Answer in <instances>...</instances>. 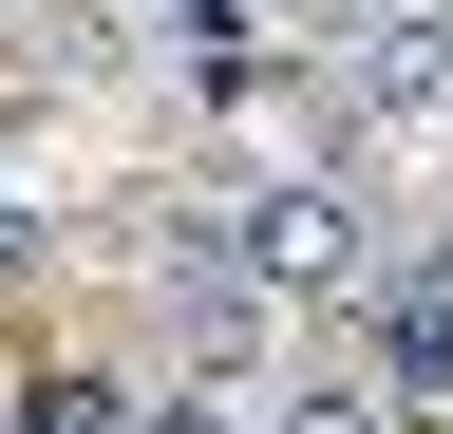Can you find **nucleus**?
<instances>
[{
  "label": "nucleus",
  "instance_id": "1",
  "mask_svg": "<svg viewBox=\"0 0 453 434\" xmlns=\"http://www.w3.org/2000/svg\"><path fill=\"white\" fill-rule=\"evenodd\" d=\"M208 227H226V264H246L283 321H359V284H378V227H359L340 171H246Z\"/></svg>",
  "mask_w": 453,
  "mask_h": 434
},
{
  "label": "nucleus",
  "instance_id": "3",
  "mask_svg": "<svg viewBox=\"0 0 453 434\" xmlns=\"http://www.w3.org/2000/svg\"><path fill=\"white\" fill-rule=\"evenodd\" d=\"M265 340H283V302L226 264V227H189V246H170V359L226 377V397H265Z\"/></svg>",
  "mask_w": 453,
  "mask_h": 434
},
{
  "label": "nucleus",
  "instance_id": "4",
  "mask_svg": "<svg viewBox=\"0 0 453 434\" xmlns=\"http://www.w3.org/2000/svg\"><path fill=\"white\" fill-rule=\"evenodd\" d=\"M359 340H378V397L434 434V415H453V246L378 264V284H359Z\"/></svg>",
  "mask_w": 453,
  "mask_h": 434
},
{
  "label": "nucleus",
  "instance_id": "5",
  "mask_svg": "<svg viewBox=\"0 0 453 434\" xmlns=\"http://www.w3.org/2000/svg\"><path fill=\"white\" fill-rule=\"evenodd\" d=\"M265 434H416L378 377H265Z\"/></svg>",
  "mask_w": 453,
  "mask_h": 434
},
{
  "label": "nucleus",
  "instance_id": "7",
  "mask_svg": "<svg viewBox=\"0 0 453 434\" xmlns=\"http://www.w3.org/2000/svg\"><path fill=\"white\" fill-rule=\"evenodd\" d=\"M303 19H321V38H359V19H396V0H303Z\"/></svg>",
  "mask_w": 453,
  "mask_h": 434
},
{
  "label": "nucleus",
  "instance_id": "2",
  "mask_svg": "<svg viewBox=\"0 0 453 434\" xmlns=\"http://www.w3.org/2000/svg\"><path fill=\"white\" fill-rule=\"evenodd\" d=\"M340 133H453V0H396L340 38Z\"/></svg>",
  "mask_w": 453,
  "mask_h": 434
},
{
  "label": "nucleus",
  "instance_id": "6",
  "mask_svg": "<svg viewBox=\"0 0 453 434\" xmlns=\"http://www.w3.org/2000/svg\"><path fill=\"white\" fill-rule=\"evenodd\" d=\"M133 434H265V397H226V377H170V397H133Z\"/></svg>",
  "mask_w": 453,
  "mask_h": 434
}]
</instances>
